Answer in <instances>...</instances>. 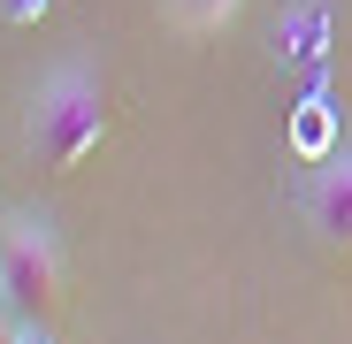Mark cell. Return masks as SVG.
<instances>
[{
	"instance_id": "obj_2",
	"label": "cell",
	"mask_w": 352,
	"mask_h": 344,
	"mask_svg": "<svg viewBox=\"0 0 352 344\" xmlns=\"http://www.w3.org/2000/svg\"><path fill=\"white\" fill-rule=\"evenodd\" d=\"M0 291L16 299V314H46L62 306V245L38 214H8L0 222Z\"/></svg>"
},
{
	"instance_id": "obj_7",
	"label": "cell",
	"mask_w": 352,
	"mask_h": 344,
	"mask_svg": "<svg viewBox=\"0 0 352 344\" xmlns=\"http://www.w3.org/2000/svg\"><path fill=\"white\" fill-rule=\"evenodd\" d=\"M16 344H54V336H46V329H38V321H31V329H23V336H16Z\"/></svg>"
},
{
	"instance_id": "obj_3",
	"label": "cell",
	"mask_w": 352,
	"mask_h": 344,
	"mask_svg": "<svg viewBox=\"0 0 352 344\" xmlns=\"http://www.w3.org/2000/svg\"><path fill=\"white\" fill-rule=\"evenodd\" d=\"M307 214H314V229H322L329 245H352V153L322 161V176L307 192Z\"/></svg>"
},
{
	"instance_id": "obj_6",
	"label": "cell",
	"mask_w": 352,
	"mask_h": 344,
	"mask_svg": "<svg viewBox=\"0 0 352 344\" xmlns=\"http://www.w3.org/2000/svg\"><path fill=\"white\" fill-rule=\"evenodd\" d=\"M8 8V23H31V16H46V0H0Z\"/></svg>"
},
{
	"instance_id": "obj_4",
	"label": "cell",
	"mask_w": 352,
	"mask_h": 344,
	"mask_svg": "<svg viewBox=\"0 0 352 344\" xmlns=\"http://www.w3.org/2000/svg\"><path fill=\"white\" fill-rule=\"evenodd\" d=\"M168 16L184 31H222L230 16H238V0H168Z\"/></svg>"
},
{
	"instance_id": "obj_1",
	"label": "cell",
	"mask_w": 352,
	"mask_h": 344,
	"mask_svg": "<svg viewBox=\"0 0 352 344\" xmlns=\"http://www.w3.org/2000/svg\"><path fill=\"white\" fill-rule=\"evenodd\" d=\"M100 138H107V92H100V77H85V69H54V77L31 92V115H23V146H31V161L62 176V168H77Z\"/></svg>"
},
{
	"instance_id": "obj_5",
	"label": "cell",
	"mask_w": 352,
	"mask_h": 344,
	"mask_svg": "<svg viewBox=\"0 0 352 344\" xmlns=\"http://www.w3.org/2000/svg\"><path fill=\"white\" fill-rule=\"evenodd\" d=\"M16 336H23V321H16V299L0 291V344H16Z\"/></svg>"
}]
</instances>
